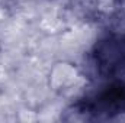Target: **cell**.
Returning <instances> with one entry per match:
<instances>
[{
    "label": "cell",
    "instance_id": "obj_1",
    "mask_svg": "<svg viewBox=\"0 0 125 123\" xmlns=\"http://www.w3.org/2000/svg\"><path fill=\"white\" fill-rule=\"evenodd\" d=\"M0 48H1V46H0Z\"/></svg>",
    "mask_w": 125,
    "mask_h": 123
}]
</instances>
